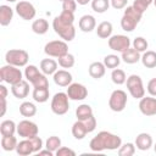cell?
<instances>
[{"label": "cell", "mask_w": 156, "mask_h": 156, "mask_svg": "<svg viewBox=\"0 0 156 156\" xmlns=\"http://www.w3.org/2000/svg\"><path fill=\"white\" fill-rule=\"evenodd\" d=\"M73 23L74 13L62 10V12L52 20V29L65 41H72L76 37V28Z\"/></svg>", "instance_id": "cell-1"}, {"label": "cell", "mask_w": 156, "mask_h": 156, "mask_svg": "<svg viewBox=\"0 0 156 156\" xmlns=\"http://www.w3.org/2000/svg\"><path fill=\"white\" fill-rule=\"evenodd\" d=\"M121 145V136L107 130L99 132L89 143V147L94 152H101L105 150H118Z\"/></svg>", "instance_id": "cell-2"}, {"label": "cell", "mask_w": 156, "mask_h": 156, "mask_svg": "<svg viewBox=\"0 0 156 156\" xmlns=\"http://www.w3.org/2000/svg\"><path fill=\"white\" fill-rule=\"evenodd\" d=\"M26 79L33 85V88H49V79L35 65H27L24 68Z\"/></svg>", "instance_id": "cell-3"}, {"label": "cell", "mask_w": 156, "mask_h": 156, "mask_svg": "<svg viewBox=\"0 0 156 156\" xmlns=\"http://www.w3.org/2000/svg\"><path fill=\"white\" fill-rule=\"evenodd\" d=\"M143 13L138 12L133 6H127L121 18V27L124 32H133L139 24Z\"/></svg>", "instance_id": "cell-4"}, {"label": "cell", "mask_w": 156, "mask_h": 156, "mask_svg": "<svg viewBox=\"0 0 156 156\" xmlns=\"http://www.w3.org/2000/svg\"><path fill=\"white\" fill-rule=\"evenodd\" d=\"M5 61L16 67H26L29 61V54L22 49H10L5 54Z\"/></svg>", "instance_id": "cell-5"}, {"label": "cell", "mask_w": 156, "mask_h": 156, "mask_svg": "<svg viewBox=\"0 0 156 156\" xmlns=\"http://www.w3.org/2000/svg\"><path fill=\"white\" fill-rule=\"evenodd\" d=\"M22 79H23V74H22L20 67L7 63L0 68V80L4 83L13 85V84L21 82Z\"/></svg>", "instance_id": "cell-6"}, {"label": "cell", "mask_w": 156, "mask_h": 156, "mask_svg": "<svg viewBox=\"0 0 156 156\" xmlns=\"http://www.w3.org/2000/svg\"><path fill=\"white\" fill-rule=\"evenodd\" d=\"M50 107H51V111L57 116L66 115L69 110V98L67 93H63V91L56 93L51 99Z\"/></svg>", "instance_id": "cell-7"}, {"label": "cell", "mask_w": 156, "mask_h": 156, "mask_svg": "<svg viewBox=\"0 0 156 156\" xmlns=\"http://www.w3.org/2000/svg\"><path fill=\"white\" fill-rule=\"evenodd\" d=\"M126 84H127V89L132 98L140 100L143 96H145V88H144L143 79L140 76L130 74L129 77H127Z\"/></svg>", "instance_id": "cell-8"}, {"label": "cell", "mask_w": 156, "mask_h": 156, "mask_svg": "<svg viewBox=\"0 0 156 156\" xmlns=\"http://www.w3.org/2000/svg\"><path fill=\"white\" fill-rule=\"evenodd\" d=\"M128 102L127 93L122 89H116L111 93L110 99H108V107L113 112H122Z\"/></svg>", "instance_id": "cell-9"}, {"label": "cell", "mask_w": 156, "mask_h": 156, "mask_svg": "<svg viewBox=\"0 0 156 156\" xmlns=\"http://www.w3.org/2000/svg\"><path fill=\"white\" fill-rule=\"evenodd\" d=\"M44 52L49 57H61L68 52V45L65 40H51L44 46Z\"/></svg>", "instance_id": "cell-10"}, {"label": "cell", "mask_w": 156, "mask_h": 156, "mask_svg": "<svg viewBox=\"0 0 156 156\" xmlns=\"http://www.w3.org/2000/svg\"><path fill=\"white\" fill-rule=\"evenodd\" d=\"M107 44L111 50L117 51V52H123L130 48L132 41H130V38L124 34H115L108 38Z\"/></svg>", "instance_id": "cell-11"}, {"label": "cell", "mask_w": 156, "mask_h": 156, "mask_svg": "<svg viewBox=\"0 0 156 156\" xmlns=\"http://www.w3.org/2000/svg\"><path fill=\"white\" fill-rule=\"evenodd\" d=\"M39 128L37 123L29 121V119H23L17 123V134L23 138V139H29L35 135H38Z\"/></svg>", "instance_id": "cell-12"}, {"label": "cell", "mask_w": 156, "mask_h": 156, "mask_svg": "<svg viewBox=\"0 0 156 156\" xmlns=\"http://www.w3.org/2000/svg\"><path fill=\"white\" fill-rule=\"evenodd\" d=\"M15 11H16V13H17L22 20H24V21H30V20H33V18L35 17V15H37V10H35L34 5H33L32 2L24 1V0L18 1V2L16 4Z\"/></svg>", "instance_id": "cell-13"}, {"label": "cell", "mask_w": 156, "mask_h": 156, "mask_svg": "<svg viewBox=\"0 0 156 156\" xmlns=\"http://www.w3.org/2000/svg\"><path fill=\"white\" fill-rule=\"evenodd\" d=\"M66 93L69 100H73V101H82L88 96V89L82 83H71Z\"/></svg>", "instance_id": "cell-14"}, {"label": "cell", "mask_w": 156, "mask_h": 156, "mask_svg": "<svg viewBox=\"0 0 156 156\" xmlns=\"http://www.w3.org/2000/svg\"><path fill=\"white\" fill-rule=\"evenodd\" d=\"M139 111L147 117L156 116V98L155 96H143L139 101Z\"/></svg>", "instance_id": "cell-15"}, {"label": "cell", "mask_w": 156, "mask_h": 156, "mask_svg": "<svg viewBox=\"0 0 156 156\" xmlns=\"http://www.w3.org/2000/svg\"><path fill=\"white\" fill-rule=\"evenodd\" d=\"M11 93L16 99H24L29 94V82L26 79H22L21 82L11 85Z\"/></svg>", "instance_id": "cell-16"}, {"label": "cell", "mask_w": 156, "mask_h": 156, "mask_svg": "<svg viewBox=\"0 0 156 156\" xmlns=\"http://www.w3.org/2000/svg\"><path fill=\"white\" fill-rule=\"evenodd\" d=\"M52 79H54V83L58 87H68L72 83L73 77L67 69H57L52 74Z\"/></svg>", "instance_id": "cell-17"}, {"label": "cell", "mask_w": 156, "mask_h": 156, "mask_svg": "<svg viewBox=\"0 0 156 156\" xmlns=\"http://www.w3.org/2000/svg\"><path fill=\"white\" fill-rule=\"evenodd\" d=\"M134 144H135V146H136L138 150H140V151H147L154 145L152 136L149 133H145V132L139 133L135 136V143Z\"/></svg>", "instance_id": "cell-18"}, {"label": "cell", "mask_w": 156, "mask_h": 156, "mask_svg": "<svg viewBox=\"0 0 156 156\" xmlns=\"http://www.w3.org/2000/svg\"><path fill=\"white\" fill-rule=\"evenodd\" d=\"M78 27L82 32L84 33H90L93 32L95 28H96V20L94 16L91 15H83L80 18H79V22H78Z\"/></svg>", "instance_id": "cell-19"}, {"label": "cell", "mask_w": 156, "mask_h": 156, "mask_svg": "<svg viewBox=\"0 0 156 156\" xmlns=\"http://www.w3.org/2000/svg\"><path fill=\"white\" fill-rule=\"evenodd\" d=\"M88 72H89V76L94 79H100L105 76L106 73V66L104 65V62H100V61H95V62H91L89 65V68H88Z\"/></svg>", "instance_id": "cell-20"}, {"label": "cell", "mask_w": 156, "mask_h": 156, "mask_svg": "<svg viewBox=\"0 0 156 156\" xmlns=\"http://www.w3.org/2000/svg\"><path fill=\"white\" fill-rule=\"evenodd\" d=\"M96 30V35L101 39H108L111 35H112V30H113V27H112V23L108 22V21H102L101 23L98 24V27L95 28Z\"/></svg>", "instance_id": "cell-21"}, {"label": "cell", "mask_w": 156, "mask_h": 156, "mask_svg": "<svg viewBox=\"0 0 156 156\" xmlns=\"http://www.w3.org/2000/svg\"><path fill=\"white\" fill-rule=\"evenodd\" d=\"M140 57H141V55H140L139 51H136L134 48H129V49H127L126 51L122 52L121 60L123 62L128 63V65H134V63L140 61Z\"/></svg>", "instance_id": "cell-22"}, {"label": "cell", "mask_w": 156, "mask_h": 156, "mask_svg": "<svg viewBox=\"0 0 156 156\" xmlns=\"http://www.w3.org/2000/svg\"><path fill=\"white\" fill-rule=\"evenodd\" d=\"M88 133H89V132H88V128H87L84 121L77 119V121L73 123V126H72V135H73L77 140L84 139Z\"/></svg>", "instance_id": "cell-23"}, {"label": "cell", "mask_w": 156, "mask_h": 156, "mask_svg": "<svg viewBox=\"0 0 156 156\" xmlns=\"http://www.w3.org/2000/svg\"><path fill=\"white\" fill-rule=\"evenodd\" d=\"M57 65L58 62L54 58H43L40 61V71L46 76H51L57 71Z\"/></svg>", "instance_id": "cell-24"}, {"label": "cell", "mask_w": 156, "mask_h": 156, "mask_svg": "<svg viewBox=\"0 0 156 156\" xmlns=\"http://www.w3.org/2000/svg\"><path fill=\"white\" fill-rule=\"evenodd\" d=\"M0 133L1 136H10L17 133V124L12 119H5L0 123Z\"/></svg>", "instance_id": "cell-25"}, {"label": "cell", "mask_w": 156, "mask_h": 156, "mask_svg": "<svg viewBox=\"0 0 156 156\" xmlns=\"http://www.w3.org/2000/svg\"><path fill=\"white\" fill-rule=\"evenodd\" d=\"M16 152L20 156H28V155L34 154V147H33V144H32L30 139H23V140H21L17 144Z\"/></svg>", "instance_id": "cell-26"}, {"label": "cell", "mask_w": 156, "mask_h": 156, "mask_svg": "<svg viewBox=\"0 0 156 156\" xmlns=\"http://www.w3.org/2000/svg\"><path fill=\"white\" fill-rule=\"evenodd\" d=\"M13 18V10L9 5H1L0 6V24L2 27H6L11 23Z\"/></svg>", "instance_id": "cell-27"}, {"label": "cell", "mask_w": 156, "mask_h": 156, "mask_svg": "<svg viewBox=\"0 0 156 156\" xmlns=\"http://www.w3.org/2000/svg\"><path fill=\"white\" fill-rule=\"evenodd\" d=\"M32 98L35 102H39V104L46 102L50 98L49 88H34L32 93Z\"/></svg>", "instance_id": "cell-28"}, {"label": "cell", "mask_w": 156, "mask_h": 156, "mask_svg": "<svg viewBox=\"0 0 156 156\" xmlns=\"http://www.w3.org/2000/svg\"><path fill=\"white\" fill-rule=\"evenodd\" d=\"M91 116H94L93 115V108L88 104H82L76 108V117L79 121H85V119L90 118Z\"/></svg>", "instance_id": "cell-29"}, {"label": "cell", "mask_w": 156, "mask_h": 156, "mask_svg": "<svg viewBox=\"0 0 156 156\" xmlns=\"http://www.w3.org/2000/svg\"><path fill=\"white\" fill-rule=\"evenodd\" d=\"M140 61L143 63L144 67L146 68H154L156 67V52L152 50H146L145 52H143Z\"/></svg>", "instance_id": "cell-30"}, {"label": "cell", "mask_w": 156, "mask_h": 156, "mask_svg": "<svg viewBox=\"0 0 156 156\" xmlns=\"http://www.w3.org/2000/svg\"><path fill=\"white\" fill-rule=\"evenodd\" d=\"M32 30H33L35 34L43 35V34H45V33L49 30V22H48L45 18L34 20L33 23H32Z\"/></svg>", "instance_id": "cell-31"}, {"label": "cell", "mask_w": 156, "mask_h": 156, "mask_svg": "<svg viewBox=\"0 0 156 156\" xmlns=\"http://www.w3.org/2000/svg\"><path fill=\"white\" fill-rule=\"evenodd\" d=\"M20 113L23 117H33L37 115V106L30 101H23L20 105Z\"/></svg>", "instance_id": "cell-32"}, {"label": "cell", "mask_w": 156, "mask_h": 156, "mask_svg": "<svg viewBox=\"0 0 156 156\" xmlns=\"http://www.w3.org/2000/svg\"><path fill=\"white\" fill-rule=\"evenodd\" d=\"M17 139L15 135L10 136H1V147L4 151H13L17 147Z\"/></svg>", "instance_id": "cell-33"}, {"label": "cell", "mask_w": 156, "mask_h": 156, "mask_svg": "<svg viewBox=\"0 0 156 156\" xmlns=\"http://www.w3.org/2000/svg\"><path fill=\"white\" fill-rule=\"evenodd\" d=\"M93 11L98 12V13H104L108 10V7L111 6L110 0H91L90 2Z\"/></svg>", "instance_id": "cell-34"}, {"label": "cell", "mask_w": 156, "mask_h": 156, "mask_svg": "<svg viewBox=\"0 0 156 156\" xmlns=\"http://www.w3.org/2000/svg\"><path fill=\"white\" fill-rule=\"evenodd\" d=\"M111 80L116 84V85H122L126 83L127 80V76H126V72L121 68H115L112 69L111 72Z\"/></svg>", "instance_id": "cell-35"}, {"label": "cell", "mask_w": 156, "mask_h": 156, "mask_svg": "<svg viewBox=\"0 0 156 156\" xmlns=\"http://www.w3.org/2000/svg\"><path fill=\"white\" fill-rule=\"evenodd\" d=\"M104 65L106 66V68H110V69H115L119 66L121 63V57H118L117 55L115 54H108L104 57Z\"/></svg>", "instance_id": "cell-36"}, {"label": "cell", "mask_w": 156, "mask_h": 156, "mask_svg": "<svg viewBox=\"0 0 156 156\" xmlns=\"http://www.w3.org/2000/svg\"><path fill=\"white\" fill-rule=\"evenodd\" d=\"M57 62H58V65L62 68H72L74 66V63H76V58H74V56L72 54L67 52L66 55L58 57L57 58Z\"/></svg>", "instance_id": "cell-37"}, {"label": "cell", "mask_w": 156, "mask_h": 156, "mask_svg": "<svg viewBox=\"0 0 156 156\" xmlns=\"http://www.w3.org/2000/svg\"><path fill=\"white\" fill-rule=\"evenodd\" d=\"M45 147L49 149L50 151H52V152L55 154V152L61 147V139H60L58 136H56V135L49 136V138L46 139V141H45Z\"/></svg>", "instance_id": "cell-38"}, {"label": "cell", "mask_w": 156, "mask_h": 156, "mask_svg": "<svg viewBox=\"0 0 156 156\" xmlns=\"http://www.w3.org/2000/svg\"><path fill=\"white\" fill-rule=\"evenodd\" d=\"M132 45L139 52H145L147 50V48H149V43H147V40L144 37H136V38H134V40L132 41Z\"/></svg>", "instance_id": "cell-39"}, {"label": "cell", "mask_w": 156, "mask_h": 156, "mask_svg": "<svg viewBox=\"0 0 156 156\" xmlns=\"http://www.w3.org/2000/svg\"><path fill=\"white\" fill-rule=\"evenodd\" d=\"M135 144L133 143H124L119 146L118 149V155L119 156H133L135 154Z\"/></svg>", "instance_id": "cell-40"}, {"label": "cell", "mask_w": 156, "mask_h": 156, "mask_svg": "<svg viewBox=\"0 0 156 156\" xmlns=\"http://www.w3.org/2000/svg\"><path fill=\"white\" fill-rule=\"evenodd\" d=\"M151 4H154V0H134V2H133L132 6H133L138 12L144 13Z\"/></svg>", "instance_id": "cell-41"}, {"label": "cell", "mask_w": 156, "mask_h": 156, "mask_svg": "<svg viewBox=\"0 0 156 156\" xmlns=\"http://www.w3.org/2000/svg\"><path fill=\"white\" fill-rule=\"evenodd\" d=\"M77 1L76 0H65L62 1V10L65 11H69V12H76L77 10Z\"/></svg>", "instance_id": "cell-42"}, {"label": "cell", "mask_w": 156, "mask_h": 156, "mask_svg": "<svg viewBox=\"0 0 156 156\" xmlns=\"http://www.w3.org/2000/svg\"><path fill=\"white\" fill-rule=\"evenodd\" d=\"M30 139V141H32V144H33V147H34V154H38L41 149H43V139L40 138V136H38V135H35V136H33V138H29Z\"/></svg>", "instance_id": "cell-43"}, {"label": "cell", "mask_w": 156, "mask_h": 156, "mask_svg": "<svg viewBox=\"0 0 156 156\" xmlns=\"http://www.w3.org/2000/svg\"><path fill=\"white\" fill-rule=\"evenodd\" d=\"M56 156H76V151L72 150L71 147H67V146H61L56 152H55Z\"/></svg>", "instance_id": "cell-44"}, {"label": "cell", "mask_w": 156, "mask_h": 156, "mask_svg": "<svg viewBox=\"0 0 156 156\" xmlns=\"http://www.w3.org/2000/svg\"><path fill=\"white\" fill-rule=\"evenodd\" d=\"M110 4L115 10H122L127 7L128 0H110Z\"/></svg>", "instance_id": "cell-45"}, {"label": "cell", "mask_w": 156, "mask_h": 156, "mask_svg": "<svg viewBox=\"0 0 156 156\" xmlns=\"http://www.w3.org/2000/svg\"><path fill=\"white\" fill-rule=\"evenodd\" d=\"M146 90H147V93H149L151 96H155V98H156V77H155V78H151V79L147 82Z\"/></svg>", "instance_id": "cell-46"}, {"label": "cell", "mask_w": 156, "mask_h": 156, "mask_svg": "<svg viewBox=\"0 0 156 156\" xmlns=\"http://www.w3.org/2000/svg\"><path fill=\"white\" fill-rule=\"evenodd\" d=\"M9 90L4 84H0V98H7Z\"/></svg>", "instance_id": "cell-47"}, {"label": "cell", "mask_w": 156, "mask_h": 156, "mask_svg": "<svg viewBox=\"0 0 156 156\" xmlns=\"http://www.w3.org/2000/svg\"><path fill=\"white\" fill-rule=\"evenodd\" d=\"M7 108V104H6V98H1V116L5 115Z\"/></svg>", "instance_id": "cell-48"}, {"label": "cell", "mask_w": 156, "mask_h": 156, "mask_svg": "<svg viewBox=\"0 0 156 156\" xmlns=\"http://www.w3.org/2000/svg\"><path fill=\"white\" fill-rule=\"evenodd\" d=\"M38 155H39V156H43V155L52 156V155H54V152H52V151H50L49 149H46V147H45V149H41V150H40V151L38 152Z\"/></svg>", "instance_id": "cell-49"}, {"label": "cell", "mask_w": 156, "mask_h": 156, "mask_svg": "<svg viewBox=\"0 0 156 156\" xmlns=\"http://www.w3.org/2000/svg\"><path fill=\"white\" fill-rule=\"evenodd\" d=\"M76 1H77L78 5H82V6H84V5L89 4V2H91V0H76Z\"/></svg>", "instance_id": "cell-50"}, {"label": "cell", "mask_w": 156, "mask_h": 156, "mask_svg": "<svg viewBox=\"0 0 156 156\" xmlns=\"http://www.w3.org/2000/svg\"><path fill=\"white\" fill-rule=\"evenodd\" d=\"M6 1H7V2H16L17 0H6Z\"/></svg>", "instance_id": "cell-51"}, {"label": "cell", "mask_w": 156, "mask_h": 156, "mask_svg": "<svg viewBox=\"0 0 156 156\" xmlns=\"http://www.w3.org/2000/svg\"><path fill=\"white\" fill-rule=\"evenodd\" d=\"M154 151H155V152H156V143H155V144H154Z\"/></svg>", "instance_id": "cell-52"}, {"label": "cell", "mask_w": 156, "mask_h": 156, "mask_svg": "<svg viewBox=\"0 0 156 156\" xmlns=\"http://www.w3.org/2000/svg\"><path fill=\"white\" fill-rule=\"evenodd\" d=\"M154 5H155V9H156V0H154Z\"/></svg>", "instance_id": "cell-53"}, {"label": "cell", "mask_w": 156, "mask_h": 156, "mask_svg": "<svg viewBox=\"0 0 156 156\" xmlns=\"http://www.w3.org/2000/svg\"><path fill=\"white\" fill-rule=\"evenodd\" d=\"M58 1H61V2H62V1H65V0H58Z\"/></svg>", "instance_id": "cell-54"}]
</instances>
